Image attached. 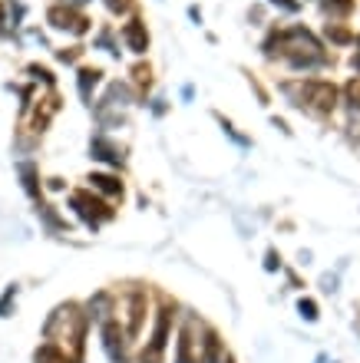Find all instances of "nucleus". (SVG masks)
Instances as JSON below:
<instances>
[{
	"label": "nucleus",
	"mask_w": 360,
	"mask_h": 363,
	"mask_svg": "<svg viewBox=\"0 0 360 363\" xmlns=\"http://www.w3.org/2000/svg\"><path fill=\"white\" fill-rule=\"evenodd\" d=\"M103 347L109 353V360H126V347H123V331H119V323L106 321L103 323Z\"/></svg>",
	"instance_id": "nucleus-6"
},
{
	"label": "nucleus",
	"mask_w": 360,
	"mask_h": 363,
	"mask_svg": "<svg viewBox=\"0 0 360 363\" xmlns=\"http://www.w3.org/2000/svg\"><path fill=\"white\" fill-rule=\"evenodd\" d=\"M13 297H17V284H11V287L4 291V297H0V317H7V314H11Z\"/></svg>",
	"instance_id": "nucleus-14"
},
{
	"label": "nucleus",
	"mask_w": 360,
	"mask_h": 363,
	"mask_svg": "<svg viewBox=\"0 0 360 363\" xmlns=\"http://www.w3.org/2000/svg\"><path fill=\"white\" fill-rule=\"evenodd\" d=\"M100 76H103L100 70H80V96L83 100H90V93H93V86L100 83Z\"/></svg>",
	"instance_id": "nucleus-13"
},
{
	"label": "nucleus",
	"mask_w": 360,
	"mask_h": 363,
	"mask_svg": "<svg viewBox=\"0 0 360 363\" xmlns=\"http://www.w3.org/2000/svg\"><path fill=\"white\" fill-rule=\"evenodd\" d=\"M271 47H281V56H288L291 66H314V63L324 60V53H320V43L311 37L308 30H288V33H278L275 40L268 43V50Z\"/></svg>",
	"instance_id": "nucleus-2"
},
{
	"label": "nucleus",
	"mask_w": 360,
	"mask_h": 363,
	"mask_svg": "<svg viewBox=\"0 0 360 363\" xmlns=\"http://www.w3.org/2000/svg\"><path fill=\"white\" fill-rule=\"evenodd\" d=\"M123 40L126 47L133 53H145V47H149V33H145V23L143 20H133L123 27Z\"/></svg>",
	"instance_id": "nucleus-7"
},
{
	"label": "nucleus",
	"mask_w": 360,
	"mask_h": 363,
	"mask_svg": "<svg viewBox=\"0 0 360 363\" xmlns=\"http://www.w3.org/2000/svg\"><path fill=\"white\" fill-rule=\"evenodd\" d=\"M70 205H73V212L80 215L90 228H96V225L106 222V218H113V208H109V205H103L100 198H93L90 192H73L70 195Z\"/></svg>",
	"instance_id": "nucleus-4"
},
{
	"label": "nucleus",
	"mask_w": 360,
	"mask_h": 363,
	"mask_svg": "<svg viewBox=\"0 0 360 363\" xmlns=\"http://www.w3.org/2000/svg\"><path fill=\"white\" fill-rule=\"evenodd\" d=\"M47 20H50L56 30H70V33H76V37L90 30V20H86L83 13H76L73 7H50Z\"/></svg>",
	"instance_id": "nucleus-5"
},
{
	"label": "nucleus",
	"mask_w": 360,
	"mask_h": 363,
	"mask_svg": "<svg viewBox=\"0 0 360 363\" xmlns=\"http://www.w3.org/2000/svg\"><path fill=\"white\" fill-rule=\"evenodd\" d=\"M106 4H109V11H113V13H119V11H126V7H129L126 0H106Z\"/></svg>",
	"instance_id": "nucleus-19"
},
{
	"label": "nucleus",
	"mask_w": 360,
	"mask_h": 363,
	"mask_svg": "<svg viewBox=\"0 0 360 363\" xmlns=\"http://www.w3.org/2000/svg\"><path fill=\"white\" fill-rule=\"evenodd\" d=\"M350 100H354V106H360V86H357V83L350 86Z\"/></svg>",
	"instance_id": "nucleus-20"
},
{
	"label": "nucleus",
	"mask_w": 360,
	"mask_h": 363,
	"mask_svg": "<svg viewBox=\"0 0 360 363\" xmlns=\"http://www.w3.org/2000/svg\"><path fill=\"white\" fill-rule=\"evenodd\" d=\"M324 4H328L330 11H340V13L350 11V0H324Z\"/></svg>",
	"instance_id": "nucleus-17"
},
{
	"label": "nucleus",
	"mask_w": 360,
	"mask_h": 363,
	"mask_svg": "<svg viewBox=\"0 0 360 363\" xmlns=\"http://www.w3.org/2000/svg\"><path fill=\"white\" fill-rule=\"evenodd\" d=\"M20 175H23V185H27V192H30L33 198H37V182H33V165H27V162H23V165H20Z\"/></svg>",
	"instance_id": "nucleus-15"
},
{
	"label": "nucleus",
	"mask_w": 360,
	"mask_h": 363,
	"mask_svg": "<svg viewBox=\"0 0 360 363\" xmlns=\"http://www.w3.org/2000/svg\"><path fill=\"white\" fill-rule=\"evenodd\" d=\"M90 182H93V189H100V192H106V195H113V198H116V195H123V185H119L113 175H93Z\"/></svg>",
	"instance_id": "nucleus-12"
},
{
	"label": "nucleus",
	"mask_w": 360,
	"mask_h": 363,
	"mask_svg": "<svg viewBox=\"0 0 360 363\" xmlns=\"http://www.w3.org/2000/svg\"><path fill=\"white\" fill-rule=\"evenodd\" d=\"M301 314H304L308 321H318V304H314V301H301Z\"/></svg>",
	"instance_id": "nucleus-16"
},
{
	"label": "nucleus",
	"mask_w": 360,
	"mask_h": 363,
	"mask_svg": "<svg viewBox=\"0 0 360 363\" xmlns=\"http://www.w3.org/2000/svg\"><path fill=\"white\" fill-rule=\"evenodd\" d=\"M179 363H218V337L208 327L188 317L179 333Z\"/></svg>",
	"instance_id": "nucleus-1"
},
{
	"label": "nucleus",
	"mask_w": 360,
	"mask_h": 363,
	"mask_svg": "<svg viewBox=\"0 0 360 363\" xmlns=\"http://www.w3.org/2000/svg\"><path fill=\"white\" fill-rule=\"evenodd\" d=\"M169 321H172V311H162V314H159V321H155L152 347H149V353H152V357H159V353L165 350V340H169Z\"/></svg>",
	"instance_id": "nucleus-8"
},
{
	"label": "nucleus",
	"mask_w": 360,
	"mask_h": 363,
	"mask_svg": "<svg viewBox=\"0 0 360 363\" xmlns=\"http://www.w3.org/2000/svg\"><path fill=\"white\" fill-rule=\"evenodd\" d=\"M357 66H360V60H357Z\"/></svg>",
	"instance_id": "nucleus-23"
},
{
	"label": "nucleus",
	"mask_w": 360,
	"mask_h": 363,
	"mask_svg": "<svg viewBox=\"0 0 360 363\" xmlns=\"http://www.w3.org/2000/svg\"><path fill=\"white\" fill-rule=\"evenodd\" d=\"M288 93H301V106H311L314 112H330L337 102V90L330 83H301V86H288Z\"/></svg>",
	"instance_id": "nucleus-3"
},
{
	"label": "nucleus",
	"mask_w": 360,
	"mask_h": 363,
	"mask_svg": "<svg viewBox=\"0 0 360 363\" xmlns=\"http://www.w3.org/2000/svg\"><path fill=\"white\" fill-rule=\"evenodd\" d=\"M90 152H93V159H100V162H109V165H119V162H123V155H119V149H116V145H109V142H106L103 136H96V139H93V145H90Z\"/></svg>",
	"instance_id": "nucleus-9"
},
{
	"label": "nucleus",
	"mask_w": 360,
	"mask_h": 363,
	"mask_svg": "<svg viewBox=\"0 0 360 363\" xmlns=\"http://www.w3.org/2000/svg\"><path fill=\"white\" fill-rule=\"evenodd\" d=\"M143 311H145V294L136 291L133 297H129V327H126V333H129V337H136V333H139V323H143Z\"/></svg>",
	"instance_id": "nucleus-10"
},
{
	"label": "nucleus",
	"mask_w": 360,
	"mask_h": 363,
	"mask_svg": "<svg viewBox=\"0 0 360 363\" xmlns=\"http://www.w3.org/2000/svg\"><path fill=\"white\" fill-rule=\"evenodd\" d=\"M37 363H73V360L56 347V343H43L40 350H37Z\"/></svg>",
	"instance_id": "nucleus-11"
},
{
	"label": "nucleus",
	"mask_w": 360,
	"mask_h": 363,
	"mask_svg": "<svg viewBox=\"0 0 360 363\" xmlns=\"http://www.w3.org/2000/svg\"><path fill=\"white\" fill-rule=\"evenodd\" d=\"M271 4H278L281 11H288V13L298 11V0H271Z\"/></svg>",
	"instance_id": "nucleus-18"
},
{
	"label": "nucleus",
	"mask_w": 360,
	"mask_h": 363,
	"mask_svg": "<svg viewBox=\"0 0 360 363\" xmlns=\"http://www.w3.org/2000/svg\"><path fill=\"white\" fill-rule=\"evenodd\" d=\"M0 33H4V11H0Z\"/></svg>",
	"instance_id": "nucleus-22"
},
{
	"label": "nucleus",
	"mask_w": 360,
	"mask_h": 363,
	"mask_svg": "<svg viewBox=\"0 0 360 363\" xmlns=\"http://www.w3.org/2000/svg\"><path fill=\"white\" fill-rule=\"evenodd\" d=\"M80 4H86V0H66V7H80Z\"/></svg>",
	"instance_id": "nucleus-21"
}]
</instances>
